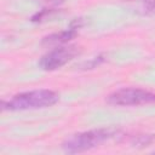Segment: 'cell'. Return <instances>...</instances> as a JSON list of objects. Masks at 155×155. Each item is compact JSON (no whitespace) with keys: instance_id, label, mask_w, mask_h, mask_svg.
Returning a JSON list of instances; mask_svg holds the SVG:
<instances>
[{"instance_id":"cell-1","label":"cell","mask_w":155,"mask_h":155,"mask_svg":"<svg viewBox=\"0 0 155 155\" xmlns=\"http://www.w3.org/2000/svg\"><path fill=\"white\" fill-rule=\"evenodd\" d=\"M58 101H59V94L56 91L47 88L31 90V91L17 93L12 96L10 99L2 101L1 109L11 110V111L42 109L54 105Z\"/></svg>"},{"instance_id":"cell-2","label":"cell","mask_w":155,"mask_h":155,"mask_svg":"<svg viewBox=\"0 0 155 155\" xmlns=\"http://www.w3.org/2000/svg\"><path fill=\"white\" fill-rule=\"evenodd\" d=\"M120 131L115 128H97V130L79 132L68 137L63 142L62 149L67 154L84 153L117 137Z\"/></svg>"},{"instance_id":"cell-3","label":"cell","mask_w":155,"mask_h":155,"mask_svg":"<svg viewBox=\"0 0 155 155\" xmlns=\"http://www.w3.org/2000/svg\"><path fill=\"white\" fill-rule=\"evenodd\" d=\"M107 102L117 107H137L155 103V93L139 87H122L111 92Z\"/></svg>"},{"instance_id":"cell-4","label":"cell","mask_w":155,"mask_h":155,"mask_svg":"<svg viewBox=\"0 0 155 155\" xmlns=\"http://www.w3.org/2000/svg\"><path fill=\"white\" fill-rule=\"evenodd\" d=\"M79 53H80V50L75 45L57 46L40 58L39 67L46 71L57 70L63 65H65L71 59H74V57H76Z\"/></svg>"},{"instance_id":"cell-5","label":"cell","mask_w":155,"mask_h":155,"mask_svg":"<svg viewBox=\"0 0 155 155\" xmlns=\"http://www.w3.org/2000/svg\"><path fill=\"white\" fill-rule=\"evenodd\" d=\"M78 35V28L70 27L69 29L61 30L58 33H52L47 36H45L41 41L44 46H62L68 44L70 40H73Z\"/></svg>"},{"instance_id":"cell-6","label":"cell","mask_w":155,"mask_h":155,"mask_svg":"<svg viewBox=\"0 0 155 155\" xmlns=\"http://www.w3.org/2000/svg\"><path fill=\"white\" fill-rule=\"evenodd\" d=\"M155 142L154 133H145V134H137L130 139V143L134 147H148Z\"/></svg>"},{"instance_id":"cell-7","label":"cell","mask_w":155,"mask_h":155,"mask_svg":"<svg viewBox=\"0 0 155 155\" xmlns=\"http://www.w3.org/2000/svg\"><path fill=\"white\" fill-rule=\"evenodd\" d=\"M140 8L145 15L155 13V0H140Z\"/></svg>"}]
</instances>
